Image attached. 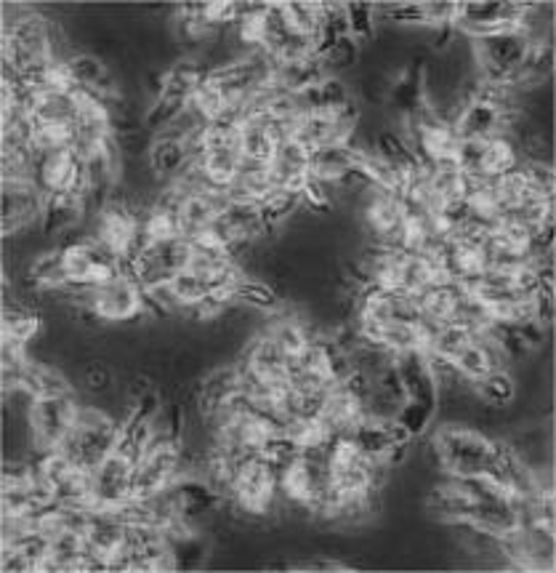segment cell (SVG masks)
I'll return each instance as SVG.
<instances>
[{
    "mask_svg": "<svg viewBox=\"0 0 556 573\" xmlns=\"http://www.w3.org/2000/svg\"><path fill=\"white\" fill-rule=\"evenodd\" d=\"M91 309L110 326H128V323L147 318L144 315V288L128 273L94 288Z\"/></svg>",
    "mask_w": 556,
    "mask_h": 573,
    "instance_id": "ba28073f",
    "label": "cell"
},
{
    "mask_svg": "<svg viewBox=\"0 0 556 573\" xmlns=\"http://www.w3.org/2000/svg\"><path fill=\"white\" fill-rule=\"evenodd\" d=\"M436 467L445 478H495L501 438L472 424H440L429 438Z\"/></svg>",
    "mask_w": 556,
    "mask_h": 573,
    "instance_id": "6da1fadb",
    "label": "cell"
},
{
    "mask_svg": "<svg viewBox=\"0 0 556 573\" xmlns=\"http://www.w3.org/2000/svg\"><path fill=\"white\" fill-rule=\"evenodd\" d=\"M434 417H436V408L434 406L419 403V400H405L394 421L408 434H413V438H423V434H426V430H429V424H432V421H434Z\"/></svg>",
    "mask_w": 556,
    "mask_h": 573,
    "instance_id": "f546056e",
    "label": "cell"
},
{
    "mask_svg": "<svg viewBox=\"0 0 556 573\" xmlns=\"http://www.w3.org/2000/svg\"><path fill=\"white\" fill-rule=\"evenodd\" d=\"M240 155L243 161H258V163H269L275 157L277 142L269 131L267 115H248L240 123Z\"/></svg>",
    "mask_w": 556,
    "mask_h": 573,
    "instance_id": "ac0fdd59",
    "label": "cell"
},
{
    "mask_svg": "<svg viewBox=\"0 0 556 573\" xmlns=\"http://www.w3.org/2000/svg\"><path fill=\"white\" fill-rule=\"evenodd\" d=\"M136 462V457L115 448L94 472H89L91 510H117V507L131 502Z\"/></svg>",
    "mask_w": 556,
    "mask_h": 573,
    "instance_id": "52a82bcc",
    "label": "cell"
},
{
    "mask_svg": "<svg viewBox=\"0 0 556 573\" xmlns=\"http://www.w3.org/2000/svg\"><path fill=\"white\" fill-rule=\"evenodd\" d=\"M472 395L476 403H485V406H498L506 408L514 403L516 398V381L514 374H503V371H493L490 377H485L482 381H474Z\"/></svg>",
    "mask_w": 556,
    "mask_h": 573,
    "instance_id": "cb8c5ba5",
    "label": "cell"
},
{
    "mask_svg": "<svg viewBox=\"0 0 556 573\" xmlns=\"http://www.w3.org/2000/svg\"><path fill=\"white\" fill-rule=\"evenodd\" d=\"M472 341H474V336L469 334L466 328L455 326V323H445V326H442L440 331L432 336V341H429L426 350H423V352L434 355V358L447 360V364H455V360H459V355L466 350Z\"/></svg>",
    "mask_w": 556,
    "mask_h": 573,
    "instance_id": "d4e9b609",
    "label": "cell"
},
{
    "mask_svg": "<svg viewBox=\"0 0 556 573\" xmlns=\"http://www.w3.org/2000/svg\"><path fill=\"white\" fill-rule=\"evenodd\" d=\"M352 171H357V153L349 144H333V147H322L312 153L309 163V180L330 184L339 190V184L347 180Z\"/></svg>",
    "mask_w": 556,
    "mask_h": 573,
    "instance_id": "9a60e30c",
    "label": "cell"
},
{
    "mask_svg": "<svg viewBox=\"0 0 556 573\" xmlns=\"http://www.w3.org/2000/svg\"><path fill=\"white\" fill-rule=\"evenodd\" d=\"M171 291H174L176 301L182 305V309L195 307V305H200L205 296L214 291V283L205 278L203 273H197V269L187 267L174 283H171Z\"/></svg>",
    "mask_w": 556,
    "mask_h": 573,
    "instance_id": "f1b7e54d",
    "label": "cell"
},
{
    "mask_svg": "<svg viewBox=\"0 0 556 573\" xmlns=\"http://www.w3.org/2000/svg\"><path fill=\"white\" fill-rule=\"evenodd\" d=\"M85 222H89V211H85V197L81 193L49 195L43 211V229L51 241H59L70 229L83 227Z\"/></svg>",
    "mask_w": 556,
    "mask_h": 573,
    "instance_id": "5bb4252c",
    "label": "cell"
},
{
    "mask_svg": "<svg viewBox=\"0 0 556 573\" xmlns=\"http://www.w3.org/2000/svg\"><path fill=\"white\" fill-rule=\"evenodd\" d=\"M237 140H240V136H237ZM197 161H200L205 176H208L216 187L227 190L237 182V176H240V166H243L240 144L224 142V144H214V147H205Z\"/></svg>",
    "mask_w": 556,
    "mask_h": 573,
    "instance_id": "2e32d148",
    "label": "cell"
},
{
    "mask_svg": "<svg viewBox=\"0 0 556 573\" xmlns=\"http://www.w3.org/2000/svg\"><path fill=\"white\" fill-rule=\"evenodd\" d=\"M125 533H128V523H125L121 512L91 510L89 525H85V544H89V552L96 560L99 571H110V565L121 555Z\"/></svg>",
    "mask_w": 556,
    "mask_h": 573,
    "instance_id": "8fae6325",
    "label": "cell"
},
{
    "mask_svg": "<svg viewBox=\"0 0 556 573\" xmlns=\"http://www.w3.org/2000/svg\"><path fill=\"white\" fill-rule=\"evenodd\" d=\"M49 195L35 182L3 184V238H17L32 227H43Z\"/></svg>",
    "mask_w": 556,
    "mask_h": 573,
    "instance_id": "9c48e42d",
    "label": "cell"
},
{
    "mask_svg": "<svg viewBox=\"0 0 556 573\" xmlns=\"http://www.w3.org/2000/svg\"><path fill=\"white\" fill-rule=\"evenodd\" d=\"M455 134H459L461 142L498 136L503 134V112L493 108V104L474 99V102L463 108L459 123H455Z\"/></svg>",
    "mask_w": 556,
    "mask_h": 573,
    "instance_id": "e0dca14e",
    "label": "cell"
},
{
    "mask_svg": "<svg viewBox=\"0 0 556 573\" xmlns=\"http://www.w3.org/2000/svg\"><path fill=\"white\" fill-rule=\"evenodd\" d=\"M235 305L256 309V313H275L277 307L282 305V299L277 296L271 283L264 278H243L235 286Z\"/></svg>",
    "mask_w": 556,
    "mask_h": 573,
    "instance_id": "603a6c76",
    "label": "cell"
},
{
    "mask_svg": "<svg viewBox=\"0 0 556 573\" xmlns=\"http://www.w3.org/2000/svg\"><path fill=\"white\" fill-rule=\"evenodd\" d=\"M150 168L155 171V176L163 184H168L174 176L189 163V147L187 142H178V140H157L152 142V150L147 155Z\"/></svg>",
    "mask_w": 556,
    "mask_h": 573,
    "instance_id": "ffe728a7",
    "label": "cell"
},
{
    "mask_svg": "<svg viewBox=\"0 0 556 573\" xmlns=\"http://www.w3.org/2000/svg\"><path fill=\"white\" fill-rule=\"evenodd\" d=\"M35 184L45 195L62 193H83L85 187V166L81 157L68 150L35 155Z\"/></svg>",
    "mask_w": 556,
    "mask_h": 573,
    "instance_id": "30bf717a",
    "label": "cell"
},
{
    "mask_svg": "<svg viewBox=\"0 0 556 573\" xmlns=\"http://www.w3.org/2000/svg\"><path fill=\"white\" fill-rule=\"evenodd\" d=\"M309 163H312V150H307L299 140L277 144L275 157L269 161L271 187L303 190L309 182Z\"/></svg>",
    "mask_w": 556,
    "mask_h": 573,
    "instance_id": "7c38bea8",
    "label": "cell"
},
{
    "mask_svg": "<svg viewBox=\"0 0 556 573\" xmlns=\"http://www.w3.org/2000/svg\"><path fill=\"white\" fill-rule=\"evenodd\" d=\"M56 59L54 22L41 11H17L3 19V70L22 83L35 81Z\"/></svg>",
    "mask_w": 556,
    "mask_h": 573,
    "instance_id": "7a4b0ae2",
    "label": "cell"
},
{
    "mask_svg": "<svg viewBox=\"0 0 556 573\" xmlns=\"http://www.w3.org/2000/svg\"><path fill=\"white\" fill-rule=\"evenodd\" d=\"M280 499V485H277V470L264 453H250L235 467L231 478L229 504L231 510L245 518H269Z\"/></svg>",
    "mask_w": 556,
    "mask_h": 573,
    "instance_id": "277c9868",
    "label": "cell"
},
{
    "mask_svg": "<svg viewBox=\"0 0 556 573\" xmlns=\"http://www.w3.org/2000/svg\"><path fill=\"white\" fill-rule=\"evenodd\" d=\"M45 331V315L22 299H6L3 307V345L30 347Z\"/></svg>",
    "mask_w": 556,
    "mask_h": 573,
    "instance_id": "4fadbf2b",
    "label": "cell"
},
{
    "mask_svg": "<svg viewBox=\"0 0 556 573\" xmlns=\"http://www.w3.org/2000/svg\"><path fill=\"white\" fill-rule=\"evenodd\" d=\"M83 398L75 390L35 398L28 408V430L35 453L56 451L75 427Z\"/></svg>",
    "mask_w": 556,
    "mask_h": 573,
    "instance_id": "5b68a950",
    "label": "cell"
},
{
    "mask_svg": "<svg viewBox=\"0 0 556 573\" xmlns=\"http://www.w3.org/2000/svg\"><path fill=\"white\" fill-rule=\"evenodd\" d=\"M379 347H383V350H389L392 355L423 350L419 323H387L381 331Z\"/></svg>",
    "mask_w": 556,
    "mask_h": 573,
    "instance_id": "484cf974",
    "label": "cell"
},
{
    "mask_svg": "<svg viewBox=\"0 0 556 573\" xmlns=\"http://www.w3.org/2000/svg\"><path fill=\"white\" fill-rule=\"evenodd\" d=\"M455 371L461 374V379L466 381V385H474V381H482L490 374L495 371L493 368V358H490L487 347L482 345V341H472V345L466 347L459 355V360H455Z\"/></svg>",
    "mask_w": 556,
    "mask_h": 573,
    "instance_id": "4316f807",
    "label": "cell"
},
{
    "mask_svg": "<svg viewBox=\"0 0 556 573\" xmlns=\"http://www.w3.org/2000/svg\"><path fill=\"white\" fill-rule=\"evenodd\" d=\"M189 262L192 243L184 235H178V238L152 243L134 262L123 267V273H128L144 291H152V288L171 286L189 267Z\"/></svg>",
    "mask_w": 556,
    "mask_h": 573,
    "instance_id": "8992f818",
    "label": "cell"
},
{
    "mask_svg": "<svg viewBox=\"0 0 556 573\" xmlns=\"http://www.w3.org/2000/svg\"><path fill=\"white\" fill-rule=\"evenodd\" d=\"M282 11H286V19L290 30L296 35L307 38H320L322 28H326V14L328 3H312V0H290V3H282Z\"/></svg>",
    "mask_w": 556,
    "mask_h": 573,
    "instance_id": "44dd1931",
    "label": "cell"
},
{
    "mask_svg": "<svg viewBox=\"0 0 556 573\" xmlns=\"http://www.w3.org/2000/svg\"><path fill=\"white\" fill-rule=\"evenodd\" d=\"M258 206H261L264 219H267L271 235H275V229L286 227V224L303 208V197L299 190L275 187V190H269L267 197H264Z\"/></svg>",
    "mask_w": 556,
    "mask_h": 573,
    "instance_id": "7402d4cb",
    "label": "cell"
},
{
    "mask_svg": "<svg viewBox=\"0 0 556 573\" xmlns=\"http://www.w3.org/2000/svg\"><path fill=\"white\" fill-rule=\"evenodd\" d=\"M121 427V419L115 413L104 411L102 406L91 403V400H83L75 427L56 451H62L78 470L94 472L117 448Z\"/></svg>",
    "mask_w": 556,
    "mask_h": 573,
    "instance_id": "3957f363",
    "label": "cell"
},
{
    "mask_svg": "<svg viewBox=\"0 0 556 573\" xmlns=\"http://www.w3.org/2000/svg\"><path fill=\"white\" fill-rule=\"evenodd\" d=\"M68 64L72 72V81H75L78 89L85 91H96L110 72L107 64L102 62V57L89 54V51H78Z\"/></svg>",
    "mask_w": 556,
    "mask_h": 573,
    "instance_id": "83f0119b",
    "label": "cell"
},
{
    "mask_svg": "<svg viewBox=\"0 0 556 573\" xmlns=\"http://www.w3.org/2000/svg\"><path fill=\"white\" fill-rule=\"evenodd\" d=\"M78 89L70 94H41L32 110V126H75Z\"/></svg>",
    "mask_w": 556,
    "mask_h": 573,
    "instance_id": "d6986e66",
    "label": "cell"
}]
</instances>
